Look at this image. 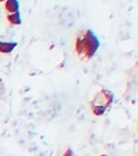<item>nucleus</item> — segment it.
Instances as JSON below:
<instances>
[{
	"label": "nucleus",
	"mask_w": 138,
	"mask_h": 156,
	"mask_svg": "<svg viewBox=\"0 0 138 156\" xmlns=\"http://www.w3.org/2000/svg\"><path fill=\"white\" fill-rule=\"evenodd\" d=\"M100 46L98 37L90 29L79 30L74 39V52L82 61H89Z\"/></svg>",
	"instance_id": "obj_1"
},
{
	"label": "nucleus",
	"mask_w": 138,
	"mask_h": 156,
	"mask_svg": "<svg viewBox=\"0 0 138 156\" xmlns=\"http://www.w3.org/2000/svg\"><path fill=\"white\" fill-rule=\"evenodd\" d=\"M4 9L7 13H13L20 10V2L18 0H6L4 2Z\"/></svg>",
	"instance_id": "obj_2"
},
{
	"label": "nucleus",
	"mask_w": 138,
	"mask_h": 156,
	"mask_svg": "<svg viewBox=\"0 0 138 156\" xmlns=\"http://www.w3.org/2000/svg\"><path fill=\"white\" fill-rule=\"evenodd\" d=\"M6 20L12 26H20L22 23V17H21V13L20 11L17 12H13V13H7L6 15Z\"/></svg>",
	"instance_id": "obj_3"
},
{
	"label": "nucleus",
	"mask_w": 138,
	"mask_h": 156,
	"mask_svg": "<svg viewBox=\"0 0 138 156\" xmlns=\"http://www.w3.org/2000/svg\"><path fill=\"white\" fill-rule=\"evenodd\" d=\"M17 46L13 41H0V54H10Z\"/></svg>",
	"instance_id": "obj_4"
},
{
	"label": "nucleus",
	"mask_w": 138,
	"mask_h": 156,
	"mask_svg": "<svg viewBox=\"0 0 138 156\" xmlns=\"http://www.w3.org/2000/svg\"><path fill=\"white\" fill-rule=\"evenodd\" d=\"M90 110H92V113L94 116H98V117L103 116L106 112V107L104 105H92L90 106Z\"/></svg>",
	"instance_id": "obj_5"
},
{
	"label": "nucleus",
	"mask_w": 138,
	"mask_h": 156,
	"mask_svg": "<svg viewBox=\"0 0 138 156\" xmlns=\"http://www.w3.org/2000/svg\"><path fill=\"white\" fill-rule=\"evenodd\" d=\"M64 156H73L72 149H71V147H67V149L65 150V152H64Z\"/></svg>",
	"instance_id": "obj_6"
},
{
	"label": "nucleus",
	"mask_w": 138,
	"mask_h": 156,
	"mask_svg": "<svg viewBox=\"0 0 138 156\" xmlns=\"http://www.w3.org/2000/svg\"><path fill=\"white\" fill-rule=\"evenodd\" d=\"M5 1H6V0H0V2H5Z\"/></svg>",
	"instance_id": "obj_7"
},
{
	"label": "nucleus",
	"mask_w": 138,
	"mask_h": 156,
	"mask_svg": "<svg viewBox=\"0 0 138 156\" xmlns=\"http://www.w3.org/2000/svg\"><path fill=\"white\" fill-rule=\"evenodd\" d=\"M100 156H106V155H100Z\"/></svg>",
	"instance_id": "obj_8"
}]
</instances>
